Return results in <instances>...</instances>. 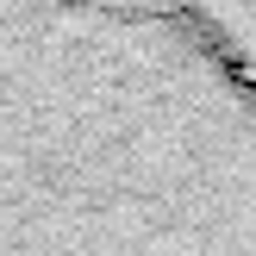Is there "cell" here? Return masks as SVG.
<instances>
[{
	"instance_id": "obj_2",
	"label": "cell",
	"mask_w": 256,
	"mask_h": 256,
	"mask_svg": "<svg viewBox=\"0 0 256 256\" xmlns=\"http://www.w3.org/2000/svg\"><path fill=\"white\" fill-rule=\"evenodd\" d=\"M188 19L256 82V0H182Z\"/></svg>"
},
{
	"instance_id": "obj_1",
	"label": "cell",
	"mask_w": 256,
	"mask_h": 256,
	"mask_svg": "<svg viewBox=\"0 0 256 256\" xmlns=\"http://www.w3.org/2000/svg\"><path fill=\"white\" fill-rule=\"evenodd\" d=\"M0 256H256V82L182 0H0Z\"/></svg>"
}]
</instances>
